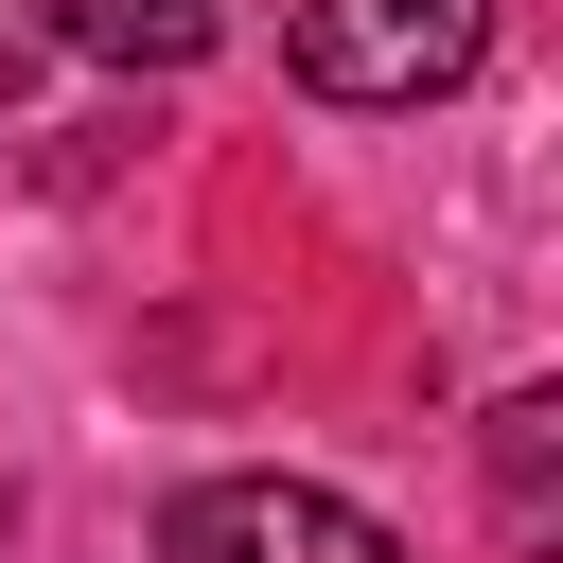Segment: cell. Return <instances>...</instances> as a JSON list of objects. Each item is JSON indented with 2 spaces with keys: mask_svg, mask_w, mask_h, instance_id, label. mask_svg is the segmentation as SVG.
<instances>
[{
  "mask_svg": "<svg viewBox=\"0 0 563 563\" xmlns=\"http://www.w3.org/2000/svg\"><path fill=\"white\" fill-rule=\"evenodd\" d=\"M282 53H299L317 106H440V88H475L493 0H299Z\"/></svg>",
  "mask_w": 563,
  "mask_h": 563,
  "instance_id": "6da1fadb",
  "label": "cell"
},
{
  "mask_svg": "<svg viewBox=\"0 0 563 563\" xmlns=\"http://www.w3.org/2000/svg\"><path fill=\"white\" fill-rule=\"evenodd\" d=\"M158 563H405V528L317 475H194L158 510Z\"/></svg>",
  "mask_w": 563,
  "mask_h": 563,
  "instance_id": "7a4b0ae2",
  "label": "cell"
},
{
  "mask_svg": "<svg viewBox=\"0 0 563 563\" xmlns=\"http://www.w3.org/2000/svg\"><path fill=\"white\" fill-rule=\"evenodd\" d=\"M35 18H53V53H106V70H194L229 35L211 0H35Z\"/></svg>",
  "mask_w": 563,
  "mask_h": 563,
  "instance_id": "3957f363",
  "label": "cell"
},
{
  "mask_svg": "<svg viewBox=\"0 0 563 563\" xmlns=\"http://www.w3.org/2000/svg\"><path fill=\"white\" fill-rule=\"evenodd\" d=\"M545 475H563V405H545V387H510V405H493V510H510V528H545Z\"/></svg>",
  "mask_w": 563,
  "mask_h": 563,
  "instance_id": "277c9868",
  "label": "cell"
},
{
  "mask_svg": "<svg viewBox=\"0 0 563 563\" xmlns=\"http://www.w3.org/2000/svg\"><path fill=\"white\" fill-rule=\"evenodd\" d=\"M35 70H53V18H35V0H0V106H18Z\"/></svg>",
  "mask_w": 563,
  "mask_h": 563,
  "instance_id": "5b68a950",
  "label": "cell"
},
{
  "mask_svg": "<svg viewBox=\"0 0 563 563\" xmlns=\"http://www.w3.org/2000/svg\"><path fill=\"white\" fill-rule=\"evenodd\" d=\"M0 545H18V493H0Z\"/></svg>",
  "mask_w": 563,
  "mask_h": 563,
  "instance_id": "8992f818",
  "label": "cell"
}]
</instances>
